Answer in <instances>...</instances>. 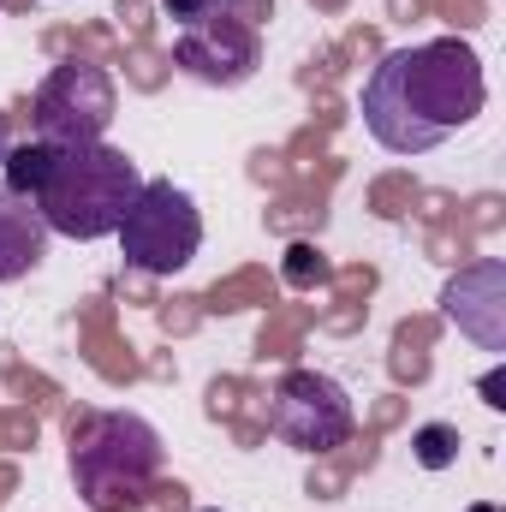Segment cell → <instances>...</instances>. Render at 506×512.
Listing matches in <instances>:
<instances>
[{
  "label": "cell",
  "instance_id": "cell-13",
  "mask_svg": "<svg viewBox=\"0 0 506 512\" xmlns=\"http://www.w3.org/2000/svg\"><path fill=\"white\" fill-rule=\"evenodd\" d=\"M501 393H506V376H501V370H489V376H483V405H495V411H501V405H506Z\"/></svg>",
  "mask_w": 506,
  "mask_h": 512
},
{
  "label": "cell",
  "instance_id": "cell-6",
  "mask_svg": "<svg viewBox=\"0 0 506 512\" xmlns=\"http://www.w3.org/2000/svg\"><path fill=\"white\" fill-rule=\"evenodd\" d=\"M114 78L90 60H66L48 72V84L30 102V126L42 143L66 149V143H102V131L114 126Z\"/></svg>",
  "mask_w": 506,
  "mask_h": 512
},
{
  "label": "cell",
  "instance_id": "cell-10",
  "mask_svg": "<svg viewBox=\"0 0 506 512\" xmlns=\"http://www.w3.org/2000/svg\"><path fill=\"white\" fill-rule=\"evenodd\" d=\"M48 155H54V143H42V137L12 143V149H6V161H0L6 191H18V197H30V203H36V185H42V173H48Z\"/></svg>",
  "mask_w": 506,
  "mask_h": 512
},
{
  "label": "cell",
  "instance_id": "cell-3",
  "mask_svg": "<svg viewBox=\"0 0 506 512\" xmlns=\"http://www.w3.org/2000/svg\"><path fill=\"white\" fill-rule=\"evenodd\" d=\"M161 471V435L137 411H96L72 423V477L96 512H131Z\"/></svg>",
  "mask_w": 506,
  "mask_h": 512
},
{
  "label": "cell",
  "instance_id": "cell-2",
  "mask_svg": "<svg viewBox=\"0 0 506 512\" xmlns=\"http://www.w3.org/2000/svg\"><path fill=\"white\" fill-rule=\"evenodd\" d=\"M143 191V173L126 149L114 143H66L48 155V173L36 185V209L48 221V233L60 239H108L120 233L126 209Z\"/></svg>",
  "mask_w": 506,
  "mask_h": 512
},
{
  "label": "cell",
  "instance_id": "cell-16",
  "mask_svg": "<svg viewBox=\"0 0 506 512\" xmlns=\"http://www.w3.org/2000/svg\"><path fill=\"white\" fill-rule=\"evenodd\" d=\"M471 512H495V507H471Z\"/></svg>",
  "mask_w": 506,
  "mask_h": 512
},
{
  "label": "cell",
  "instance_id": "cell-7",
  "mask_svg": "<svg viewBox=\"0 0 506 512\" xmlns=\"http://www.w3.org/2000/svg\"><path fill=\"white\" fill-rule=\"evenodd\" d=\"M173 66L197 84H245L256 72V24L245 18H197L173 42Z\"/></svg>",
  "mask_w": 506,
  "mask_h": 512
},
{
  "label": "cell",
  "instance_id": "cell-1",
  "mask_svg": "<svg viewBox=\"0 0 506 512\" xmlns=\"http://www.w3.org/2000/svg\"><path fill=\"white\" fill-rule=\"evenodd\" d=\"M489 102L483 60L459 42H417L381 54V66L364 84V126L387 155H429L453 131H465Z\"/></svg>",
  "mask_w": 506,
  "mask_h": 512
},
{
  "label": "cell",
  "instance_id": "cell-8",
  "mask_svg": "<svg viewBox=\"0 0 506 512\" xmlns=\"http://www.w3.org/2000/svg\"><path fill=\"white\" fill-rule=\"evenodd\" d=\"M441 316L465 340H477L483 352H506V262L501 256L465 262L447 280V292H441Z\"/></svg>",
  "mask_w": 506,
  "mask_h": 512
},
{
  "label": "cell",
  "instance_id": "cell-17",
  "mask_svg": "<svg viewBox=\"0 0 506 512\" xmlns=\"http://www.w3.org/2000/svg\"><path fill=\"white\" fill-rule=\"evenodd\" d=\"M322 6H340V0H322Z\"/></svg>",
  "mask_w": 506,
  "mask_h": 512
},
{
  "label": "cell",
  "instance_id": "cell-9",
  "mask_svg": "<svg viewBox=\"0 0 506 512\" xmlns=\"http://www.w3.org/2000/svg\"><path fill=\"white\" fill-rule=\"evenodd\" d=\"M42 256H48V221H42V209L30 197H18V191L0 185V286L24 280Z\"/></svg>",
  "mask_w": 506,
  "mask_h": 512
},
{
  "label": "cell",
  "instance_id": "cell-12",
  "mask_svg": "<svg viewBox=\"0 0 506 512\" xmlns=\"http://www.w3.org/2000/svg\"><path fill=\"white\" fill-rule=\"evenodd\" d=\"M286 274H292L298 286H310V280L322 274V256H316V251H292V262H286Z\"/></svg>",
  "mask_w": 506,
  "mask_h": 512
},
{
  "label": "cell",
  "instance_id": "cell-14",
  "mask_svg": "<svg viewBox=\"0 0 506 512\" xmlns=\"http://www.w3.org/2000/svg\"><path fill=\"white\" fill-rule=\"evenodd\" d=\"M6 149H12V143H6V114H0V161H6Z\"/></svg>",
  "mask_w": 506,
  "mask_h": 512
},
{
  "label": "cell",
  "instance_id": "cell-11",
  "mask_svg": "<svg viewBox=\"0 0 506 512\" xmlns=\"http://www.w3.org/2000/svg\"><path fill=\"white\" fill-rule=\"evenodd\" d=\"M411 459H417L423 471H447V465L459 459V429H453V423H423V429L411 435Z\"/></svg>",
  "mask_w": 506,
  "mask_h": 512
},
{
  "label": "cell",
  "instance_id": "cell-15",
  "mask_svg": "<svg viewBox=\"0 0 506 512\" xmlns=\"http://www.w3.org/2000/svg\"><path fill=\"white\" fill-rule=\"evenodd\" d=\"M0 489H12V471H0Z\"/></svg>",
  "mask_w": 506,
  "mask_h": 512
},
{
  "label": "cell",
  "instance_id": "cell-4",
  "mask_svg": "<svg viewBox=\"0 0 506 512\" xmlns=\"http://www.w3.org/2000/svg\"><path fill=\"white\" fill-rule=\"evenodd\" d=\"M120 251L137 274H179L203 251V215L173 179H143L137 203L120 221Z\"/></svg>",
  "mask_w": 506,
  "mask_h": 512
},
{
  "label": "cell",
  "instance_id": "cell-5",
  "mask_svg": "<svg viewBox=\"0 0 506 512\" xmlns=\"http://www.w3.org/2000/svg\"><path fill=\"white\" fill-rule=\"evenodd\" d=\"M268 429H274L286 447L328 459V453H340V447L352 441L358 417H352V399H346V387L334 382V376L286 370L280 387H274V405H268Z\"/></svg>",
  "mask_w": 506,
  "mask_h": 512
}]
</instances>
